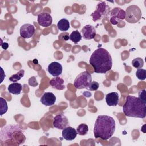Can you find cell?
Wrapping results in <instances>:
<instances>
[{
  "label": "cell",
  "instance_id": "cell-27",
  "mask_svg": "<svg viewBox=\"0 0 146 146\" xmlns=\"http://www.w3.org/2000/svg\"><path fill=\"white\" fill-rule=\"evenodd\" d=\"M139 95V98L144 103H146V100H145V90H141L139 91L138 93Z\"/></svg>",
  "mask_w": 146,
  "mask_h": 146
},
{
  "label": "cell",
  "instance_id": "cell-25",
  "mask_svg": "<svg viewBox=\"0 0 146 146\" xmlns=\"http://www.w3.org/2000/svg\"><path fill=\"white\" fill-rule=\"evenodd\" d=\"M136 77L140 80H144L146 78V70L145 69L139 68L136 72Z\"/></svg>",
  "mask_w": 146,
  "mask_h": 146
},
{
  "label": "cell",
  "instance_id": "cell-4",
  "mask_svg": "<svg viewBox=\"0 0 146 146\" xmlns=\"http://www.w3.org/2000/svg\"><path fill=\"white\" fill-rule=\"evenodd\" d=\"M1 141L7 140H14L18 144L23 143L25 141V136L19 126L17 124H10L3 127L0 133Z\"/></svg>",
  "mask_w": 146,
  "mask_h": 146
},
{
  "label": "cell",
  "instance_id": "cell-21",
  "mask_svg": "<svg viewBox=\"0 0 146 146\" xmlns=\"http://www.w3.org/2000/svg\"><path fill=\"white\" fill-rule=\"evenodd\" d=\"M77 133L80 136L86 135L88 132V127L86 124H80L76 128Z\"/></svg>",
  "mask_w": 146,
  "mask_h": 146
},
{
  "label": "cell",
  "instance_id": "cell-24",
  "mask_svg": "<svg viewBox=\"0 0 146 146\" xmlns=\"http://www.w3.org/2000/svg\"><path fill=\"white\" fill-rule=\"evenodd\" d=\"M0 102H1V113L0 115L2 116L4 113H5L7 110H8V107H7V104L5 99H3L2 97L0 98Z\"/></svg>",
  "mask_w": 146,
  "mask_h": 146
},
{
  "label": "cell",
  "instance_id": "cell-3",
  "mask_svg": "<svg viewBox=\"0 0 146 146\" xmlns=\"http://www.w3.org/2000/svg\"><path fill=\"white\" fill-rule=\"evenodd\" d=\"M123 111L126 116L144 119L146 116V103L138 97L128 95L123 106Z\"/></svg>",
  "mask_w": 146,
  "mask_h": 146
},
{
  "label": "cell",
  "instance_id": "cell-20",
  "mask_svg": "<svg viewBox=\"0 0 146 146\" xmlns=\"http://www.w3.org/2000/svg\"><path fill=\"white\" fill-rule=\"evenodd\" d=\"M82 38V36L80 33V32H79L78 30H75V31H73L71 33L69 39L72 42H73L75 44H76L77 43H78L81 40Z\"/></svg>",
  "mask_w": 146,
  "mask_h": 146
},
{
  "label": "cell",
  "instance_id": "cell-1",
  "mask_svg": "<svg viewBox=\"0 0 146 146\" xmlns=\"http://www.w3.org/2000/svg\"><path fill=\"white\" fill-rule=\"evenodd\" d=\"M90 64L92 66L95 73L105 74L111 69L112 59L107 50L98 48L91 54Z\"/></svg>",
  "mask_w": 146,
  "mask_h": 146
},
{
  "label": "cell",
  "instance_id": "cell-15",
  "mask_svg": "<svg viewBox=\"0 0 146 146\" xmlns=\"http://www.w3.org/2000/svg\"><path fill=\"white\" fill-rule=\"evenodd\" d=\"M40 101L46 106H52L56 101V96L52 92H45L41 97Z\"/></svg>",
  "mask_w": 146,
  "mask_h": 146
},
{
  "label": "cell",
  "instance_id": "cell-13",
  "mask_svg": "<svg viewBox=\"0 0 146 146\" xmlns=\"http://www.w3.org/2000/svg\"><path fill=\"white\" fill-rule=\"evenodd\" d=\"M47 70L53 76H58L62 72L63 67L60 63L57 62H53L48 66Z\"/></svg>",
  "mask_w": 146,
  "mask_h": 146
},
{
  "label": "cell",
  "instance_id": "cell-26",
  "mask_svg": "<svg viewBox=\"0 0 146 146\" xmlns=\"http://www.w3.org/2000/svg\"><path fill=\"white\" fill-rule=\"evenodd\" d=\"M99 87V84L95 81H93V82H91V83L89 85L88 88L90 91H96L98 89Z\"/></svg>",
  "mask_w": 146,
  "mask_h": 146
},
{
  "label": "cell",
  "instance_id": "cell-17",
  "mask_svg": "<svg viewBox=\"0 0 146 146\" xmlns=\"http://www.w3.org/2000/svg\"><path fill=\"white\" fill-rule=\"evenodd\" d=\"M49 83L53 88L58 90H62L65 88L64 80L59 76H56V78L51 79Z\"/></svg>",
  "mask_w": 146,
  "mask_h": 146
},
{
  "label": "cell",
  "instance_id": "cell-28",
  "mask_svg": "<svg viewBox=\"0 0 146 146\" xmlns=\"http://www.w3.org/2000/svg\"><path fill=\"white\" fill-rule=\"evenodd\" d=\"M29 84L30 86H31L33 87H35L36 86H37L38 84V83H37L36 79L34 76L31 77L29 80Z\"/></svg>",
  "mask_w": 146,
  "mask_h": 146
},
{
  "label": "cell",
  "instance_id": "cell-19",
  "mask_svg": "<svg viewBox=\"0 0 146 146\" xmlns=\"http://www.w3.org/2000/svg\"><path fill=\"white\" fill-rule=\"evenodd\" d=\"M58 29L62 31H66L70 28V22L66 18H62L57 23Z\"/></svg>",
  "mask_w": 146,
  "mask_h": 146
},
{
  "label": "cell",
  "instance_id": "cell-2",
  "mask_svg": "<svg viewBox=\"0 0 146 146\" xmlns=\"http://www.w3.org/2000/svg\"><path fill=\"white\" fill-rule=\"evenodd\" d=\"M115 128L116 123L113 117L108 115H99L94 125V136L103 140H108L113 135Z\"/></svg>",
  "mask_w": 146,
  "mask_h": 146
},
{
  "label": "cell",
  "instance_id": "cell-12",
  "mask_svg": "<svg viewBox=\"0 0 146 146\" xmlns=\"http://www.w3.org/2000/svg\"><path fill=\"white\" fill-rule=\"evenodd\" d=\"M82 37L86 40L92 39L96 35V30L95 27L91 25L84 26L81 30Z\"/></svg>",
  "mask_w": 146,
  "mask_h": 146
},
{
  "label": "cell",
  "instance_id": "cell-6",
  "mask_svg": "<svg viewBox=\"0 0 146 146\" xmlns=\"http://www.w3.org/2000/svg\"><path fill=\"white\" fill-rule=\"evenodd\" d=\"M92 82L91 75L87 71L80 73L75 78L74 85L77 89L87 88Z\"/></svg>",
  "mask_w": 146,
  "mask_h": 146
},
{
  "label": "cell",
  "instance_id": "cell-8",
  "mask_svg": "<svg viewBox=\"0 0 146 146\" xmlns=\"http://www.w3.org/2000/svg\"><path fill=\"white\" fill-rule=\"evenodd\" d=\"M110 22L112 25H117L119 22L125 19V12L119 7L113 8L110 12Z\"/></svg>",
  "mask_w": 146,
  "mask_h": 146
},
{
  "label": "cell",
  "instance_id": "cell-9",
  "mask_svg": "<svg viewBox=\"0 0 146 146\" xmlns=\"http://www.w3.org/2000/svg\"><path fill=\"white\" fill-rule=\"evenodd\" d=\"M70 125L69 121L67 117L63 113L56 115L54 118L53 125L55 128L58 129H63L68 127Z\"/></svg>",
  "mask_w": 146,
  "mask_h": 146
},
{
  "label": "cell",
  "instance_id": "cell-5",
  "mask_svg": "<svg viewBox=\"0 0 146 146\" xmlns=\"http://www.w3.org/2000/svg\"><path fill=\"white\" fill-rule=\"evenodd\" d=\"M125 12V19L130 23H135L139 22L141 17V11L136 5H130L127 8Z\"/></svg>",
  "mask_w": 146,
  "mask_h": 146
},
{
  "label": "cell",
  "instance_id": "cell-22",
  "mask_svg": "<svg viewBox=\"0 0 146 146\" xmlns=\"http://www.w3.org/2000/svg\"><path fill=\"white\" fill-rule=\"evenodd\" d=\"M24 74H25L24 70H21L17 73L11 75L9 78V80H10V81L14 82V83L17 82V81L21 79V78H22L24 76Z\"/></svg>",
  "mask_w": 146,
  "mask_h": 146
},
{
  "label": "cell",
  "instance_id": "cell-18",
  "mask_svg": "<svg viewBox=\"0 0 146 146\" xmlns=\"http://www.w3.org/2000/svg\"><path fill=\"white\" fill-rule=\"evenodd\" d=\"M22 86L21 84L17 82H14L13 83L10 84L7 88L8 91L13 94L14 95H19L21 94L22 91Z\"/></svg>",
  "mask_w": 146,
  "mask_h": 146
},
{
  "label": "cell",
  "instance_id": "cell-16",
  "mask_svg": "<svg viewBox=\"0 0 146 146\" xmlns=\"http://www.w3.org/2000/svg\"><path fill=\"white\" fill-rule=\"evenodd\" d=\"M106 102L109 106H116L119 101V94L116 92L108 93L105 98Z\"/></svg>",
  "mask_w": 146,
  "mask_h": 146
},
{
  "label": "cell",
  "instance_id": "cell-14",
  "mask_svg": "<svg viewBox=\"0 0 146 146\" xmlns=\"http://www.w3.org/2000/svg\"><path fill=\"white\" fill-rule=\"evenodd\" d=\"M77 134L76 130L70 126L64 128L62 132V135L63 139L69 141L75 139L77 136Z\"/></svg>",
  "mask_w": 146,
  "mask_h": 146
},
{
  "label": "cell",
  "instance_id": "cell-11",
  "mask_svg": "<svg viewBox=\"0 0 146 146\" xmlns=\"http://www.w3.org/2000/svg\"><path fill=\"white\" fill-rule=\"evenodd\" d=\"M38 23L43 27H48L52 23V18L51 15L47 13L43 12L38 15Z\"/></svg>",
  "mask_w": 146,
  "mask_h": 146
},
{
  "label": "cell",
  "instance_id": "cell-10",
  "mask_svg": "<svg viewBox=\"0 0 146 146\" xmlns=\"http://www.w3.org/2000/svg\"><path fill=\"white\" fill-rule=\"evenodd\" d=\"M20 35L24 39L31 38L35 33L34 26L29 23H26L21 26L20 28Z\"/></svg>",
  "mask_w": 146,
  "mask_h": 146
},
{
  "label": "cell",
  "instance_id": "cell-7",
  "mask_svg": "<svg viewBox=\"0 0 146 146\" xmlns=\"http://www.w3.org/2000/svg\"><path fill=\"white\" fill-rule=\"evenodd\" d=\"M110 7L106 5V2L103 1L99 2L96 6V10L91 14L92 17L93 21L95 22L102 19L103 17H106L110 15Z\"/></svg>",
  "mask_w": 146,
  "mask_h": 146
},
{
  "label": "cell",
  "instance_id": "cell-23",
  "mask_svg": "<svg viewBox=\"0 0 146 146\" xmlns=\"http://www.w3.org/2000/svg\"><path fill=\"white\" fill-rule=\"evenodd\" d=\"M132 64L136 68H141L144 66V60L141 58H136L132 60Z\"/></svg>",
  "mask_w": 146,
  "mask_h": 146
}]
</instances>
